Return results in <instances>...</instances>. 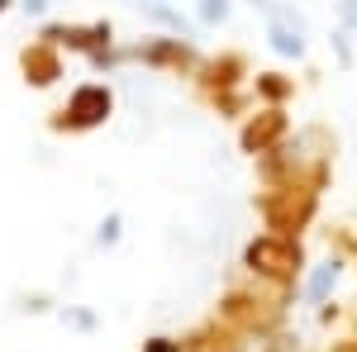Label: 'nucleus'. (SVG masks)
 I'll return each mask as SVG.
<instances>
[{
    "label": "nucleus",
    "mask_w": 357,
    "mask_h": 352,
    "mask_svg": "<svg viewBox=\"0 0 357 352\" xmlns=\"http://www.w3.org/2000/svg\"><path fill=\"white\" fill-rule=\"evenodd\" d=\"M238 267L257 281V286H272L281 296H296V286H301L305 276V243L301 238H281V234H252L238 252Z\"/></svg>",
    "instance_id": "obj_1"
},
{
    "label": "nucleus",
    "mask_w": 357,
    "mask_h": 352,
    "mask_svg": "<svg viewBox=\"0 0 357 352\" xmlns=\"http://www.w3.org/2000/svg\"><path fill=\"white\" fill-rule=\"evenodd\" d=\"M319 200H324V190L314 181H286V186H262L257 200H252V210H257L267 234L305 238V229L319 219Z\"/></svg>",
    "instance_id": "obj_2"
},
{
    "label": "nucleus",
    "mask_w": 357,
    "mask_h": 352,
    "mask_svg": "<svg viewBox=\"0 0 357 352\" xmlns=\"http://www.w3.org/2000/svg\"><path fill=\"white\" fill-rule=\"evenodd\" d=\"M291 296H281L272 286H234L224 291L215 305V319H224L229 328H238L243 338H272L281 319H286Z\"/></svg>",
    "instance_id": "obj_3"
},
{
    "label": "nucleus",
    "mask_w": 357,
    "mask_h": 352,
    "mask_svg": "<svg viewBox=\"0 0 357 352\" xmlns=\"http://www.w3.org/2000/svg\"><path fill=\"white\" fill-rule=\"evenodd\" d=\"M114 119V91L110 82H77L67 100L48 114V134L57 138H86Z\"/></svg>",
    "instance_id": "obj_4"
},
{
    "label": "nucleus",
    "mask_w": 357,
    "mask_h": 352,
    "mask_svg": "<svg viewBox=\"0 0 357 352\" xmlns=\"http://www.w3.org/2000/svg\"><path fill=\"white\" fill-rule=\"evenodd\" d=\"M119 53H124V62H143L148 72H167V77H195L205 62L195 38H181V33H148L143 43H129Z\"/></svg>",
    "instance_id": "obj_5"
},
{
    "label": "nucleus",
    "mask_w": 357,
    "mask_h": 352,
    "mask_svg": "<svg viewBox=\"0 0 357 352\" xmlns=\"http://www.w3.org/2000/svg\"><path fill=\"white\" fill-rule=\"evenodd\" d=\"M291 138V114H286V105H252L238 119V153L243 158H267L272 148H281Z\"/></svg>",
    "instance_id": "obj_6"
},
{
    "label": "nucleus",
    "mask_w": 357,
    "mask_h": 352,
    "mask_svg": "<svg viewBox=\"0 0 357 352\" xmlns=\"http://www.w3.org/2000/svg\"><path fill=\"white\" fill-rule=\"evenodd\" d=\"M38 38H43V43H53V48H62V53H82V57L119 48V43H114V24H110V20H91V24L48 20V24L38 29Z\"/></svg>",
    "instance_id": "obj_7"
},
{
    "label": "nucleus",
    "mask_w": 357,
    "mask_h": 352,
    "mask_svg": "<svg viewBox=\"0 0 357 352\" xmlns=\"http://www.w3.org/2000/svg\"><path fill=\"white\" fill-rule=\"evenodd\" d=\"M195 82V95L210 105L215 95H224V91H243L248 82H252V67H248V53H238V48H224V53H210L205 62H200V72L191 77Z\"/></svg>",
    "instance_id": "obj_8"
},
{
    "label": "nucleus",
    "mask_w": 357,
    "mask_h": 352,
    "mask_svg": "<svg viewBox=\"0 0 357 352\" xmlns=\"http://www.w3.org/2000/svg\"><path fill=\"white\" fill-rule=\"evenodd\" d=\"M15 62H20V77H24L29 91H53V86L67 77V57H62V48L43 43V38H29Z\"/></svg>",
    "instance_id": "obj_9"
},
{
    "label": "nucleus",
    "mask_w": 357,
    "mask_h": 352,
    "mask_svg": "<svg viewBox=\"0 0 357 352\" xmlns=\"http://www.w3.org/2000/svg\"><path fill=\"white\" fill-rule=\"evenodd\" d=\"M267 43H272V53L286 57V62H301V57L310 53V43H305V15L296 5L272 0V10H267Z\"/></svg>",
    "instance_id": "obj_10"
},
{
    "label": "nucleus",
    "mask_w": 357,
    "mask_h": 352,
    "mask_svg": "<svg viewBox=\"0 0 357 352\" xmlns=\"http://www.w3.org/2000/svg\"><path fill=\"white\" fill-rule=\"evenodd\" d=\"M343 267H348V262H343L338 252H329V257L314 262V267H305V281H301V300L305 305H314V309L329 305V296L338 291V281H343Z\"/></svg>",
    "instance_id": "obj_11"
},
{
    "label": "nucleus",
    "mask_w": 357,
    "mask_h": 352,
    "mask_svg": "<svg viewBox=\"0 0 357 352\" xmlns=\"http://www.w3.org/2000/svg\"><path fill=\"white\" fill-rule=\"evenodd\" d=\"M138 10H143V20H153V24L162 29V33H181V38H195V33H200L195 15L176 10L172 0H138Z\"/></svg>",
    "instance_id": "obj_12"
},
{
    "label": "nucleus",
    "mask_w": 357,
    "mask_h": 352,
    "mask_svg": "<svg viewBox=\"0 0 357 352\" xmlns=\"http://www.w3.org/2000/svg\"><path fill=\"white\" fill-rule=\"evenodd\" d=\"M252 100L257 105H291L296 100V77H286V72H252Z\"/></svg>",
    "instance_id": "obj_13"
},
{
    "label": "nucleus",
    "mask_w": 357,
    "mask_h": 352,
    "mask_svg": "<svg viewBox=\"0 0 357 352\" xmlns=\"http://www.w3.org/2000/svg\"><path fill=\"white\" fill-rule=\"evenodd\" d=\"M257 105V100H252V91H224V95H215V100H210V109H215V114H220V119H243L248 109Z\"/></svg>",
    "instance_id": "obj_14"
},
{
    "label": "nucleus",
    "mask_w": 357,
    "mask_h": 352,
    "mask_svg": "<svg viewBox=\"0 0 357 352\" xmlns=\"http://www.w3.org/2000/svg\"><path fill=\"white\" fill-rule=\"evenodd\" d=\"M234 15V0H195V24L200 29H220Z\"/></svg>",
    "instance_id": "obj_15"
},
{
    "label": "nucleus",
    "mask_w": 357,
    "mask_h": 352,
    "mask_svg": "<svg viewBox=\"0 0 357 352\" xmlns=\"http://www.w3.org/2000/svg\"><path fill=\"white\" fill-rule=\"evenodd\" d=\"M57 319H62L67 328H77V333H96V328H100V314H96L91 305H62Z\"/></svg>",
    "instance_id": "obj_16"
},
{
    "label": "nucleus",
    "mask_w": 357,
    "mask_h": 352,
    "mask_svg": "<svg viewBox=\"0 0 357 352\" xmlns=\"http://www.w3.org/2000/svg\"><path fill=\"white\" fill-rule=\"evenodd\" d=\"M119 238H124V215L110 210V215L96 224V247H100V252H110V247H119Z\"/></svg>",
    "instance_id": "obj_17"
},
{
    "label": "nucleus",
    "mask_w": 357,
    "mask_h": 352,
    "mask_svg": "<svg viewBox=\"0 0 357 352\" xmlns=\"http://www.w3.org/2000/svg\"><path fill=\"white\" fill-rule=\"evenodd\" d=\"M333 57H338V67H353V29L333 33Z\"/></svg>",
    "instance_id": "obj_18"
},
{
    "label": "nucleus",
    "mask_w": 357,
    "mask_h": 352,
    "mask_svg": "<svg viewBox=\"0 0 357 352\" xmlns=\"http://www.w3.org/2000/svg\"><path fill=\"white\" fill-rule=\"evenodd\" d=\"M138 352H186V348H181V338H167V333H153V338H148V343H143Z\"/></svg>",
    "instance_id": "obj_19"
},
{
    "label": "nucleus",
    "mask_w": 357,
    "mask_h": 352,
    "mask_svg": "<svg viewBox=\"0 0 357 352\" xmlns=\"http://www.w3.org/2000/svg\"><path fill=\"white\" fill-rule=\"evenodd\" d=\"M333 10H338V29L357 33V0H333Z\"/></svg>",
    "instance_id": "obj_20"
},
{
    "label": "nucleus",
    "mask_w": 357,
    "mask_h": 352,
    "mask_svg": "<svg viewBox=\"0 0 357 352\" xmlns=\"http://www.w3.org/2000/svg\"><path fill=\"white\" fill-rule=\"evenodd\" d=\"M20 10L38 20V15H48V10H53V0H20Z\"/></svg>",
    "instance_id": "obj_21"
},
{
    "label": "nucleus",
    "mask_w": 357,
    "mask_h": 352,
    "mask_svg": "<svg viewBox=\"0 0 357 352\" xmlns=\"http://www.w3.org/2000/svg\"><path fill=\"white\" fill-rule=\"evenodd\" d=\"M20 309H29V314H43L48 309V296H24V305Z\"/></svg>",
    "instance_id": "obj_22"
},
{
    "label": "nucleus",
    "mask_w": 357,
    "mask_h": 352,
    "mask_svg": "<svg viewBox=\"0 0 357 352\" xmlns=\"http://www.w3.org/2000/svg\"><path fill=\"white\" fill-rule=\"evenodd\" d=\"M338 314H343L338 305H319V324H338Z\"/></svg>",
    "instance_id": "obj_23"
},
{
    "label": "nucleus",
    "mask_w": 357,
    "mask_h": 352,
    "mask_svg": "<svg viewBox=\"0 0 357 352\" xmlns=\"http://www.w3.org/2000/svg\"><path fill=\"white\" fill-rule=\"evenodd\" d=\"M329 352H357V333H348V338H338Z\"/></svg>",
    "instance_id": "obj_24"
},
{
    "label": "nucleus",
    "mask_w": 357,
    "mask_h": 352,
    "mask_svg": "<svg viewBox=\"0 0 357 352\" xmlns=\"http://www.w3.org/2000/svg\"><path fill=\"white\" fill-rule=\"evenodd\" d=\"M248 5H252V10H262V15L272 10V0H248Z\"/></svg>",
    "instance_id": "obj_25"
},
{
    "label": "nucleus",
    "mask_w": 357,
    "mask_h": 352,
    "mask_svg": "<svg viewBox=\"0 0 357 352\" xmlns=\"http://www.w3.org/2000/svg\"><path fill=\"white\" fill-rule=\"evenodd\" d=\"M15 5H20V0H0V20H5V15H10Z\"/></svg>",
    "instance_id": "obj_26"
}]
</instances>
